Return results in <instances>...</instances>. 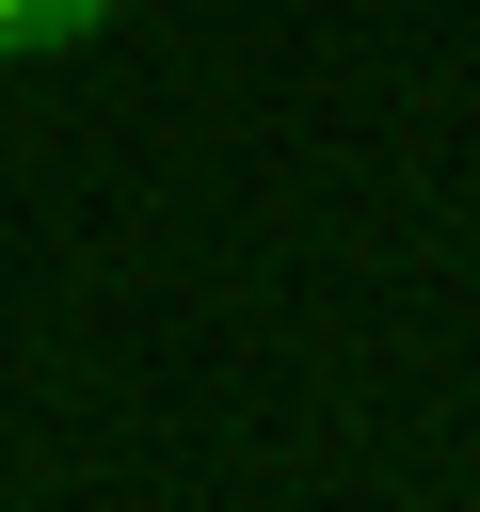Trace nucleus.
Returning a JSON list of instances; mask_svg holds the SVG:
<instances>
[{"mask_svg":"<svg viewBox=\"0 0 480 512\" xmlns=\"http://www.w3.org/2000/svg\"><path fill=\"white\" fill-rule=\"evenodd\" d=\"M112 32V0H0V48H80Z\"/></svg>","mask_w":480,"mask_h":512,"instance_id":"obj_1","label":"nucleus"}]
</instances>
